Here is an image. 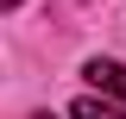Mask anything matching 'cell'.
<instances>
[{"mask_svg":"<svg viewBox=\"0 0 126 119\" xmlns=\"http://www.w3.org/2000/svg\"><path fill=\"white\" fill-rule=\"evenodd\" d=\"M69 119H126L120 107H107V100H94V94H82L76 107H69Z\"/></svg>","mask_w":126,"mask_h":119,"instance_id":"cell-2","label":"cell"},{"mask_svg":"<svg viewBox=\"0 0 126 119\" xmlns=\"http://www.w3.org/2000/svg\"><path fill=\"white\" fill-rule=\"evenodd\" d=\"M82 75H88V82H94L101 94H120V100H126V69H120V63H107V57H94V63H88Z\"/></svg>","mask_w":126,"mask_h":119,"instance_id":"cell-1","label":"cell"},{"mask_svg":"<svg viewBox=\"0 0 126 119\" xmlns=\"http://www.w3.org/2000/svg\"><path fill=\"white\" fill-rule=\"evenodd\" d=\"M38 119H50V113H38Z\"/></svg>","mask_w":126,"mask_h":119,"instance_id":"cell-4","label":"cell"},{"mask_svg":"<svg viewBox=\"0 0 126 119\" xmlns=\"http://www.w3.org/2000/svg\"><path fill=\"white\" fill-rule=\"evenodd\" d=\"M0 6H19V0H0Z\"/></svg>","mask_w":126,"mask_h":119,"instance_id":"cell-3","label":"cell"}]
</instances>
